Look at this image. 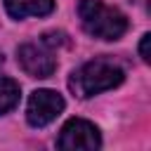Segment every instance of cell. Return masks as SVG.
Here are the masks:
<instances>
[{"label": "cell", "instance_id": "6da1fadb", "mask_svg": "<svg viewBox=\"0 0 151 151\" xmlns=\"http://www.w3.org/2000/svg\"><path fill=\"white\" fill-rule=\"evenodd\" d=\"M123 83V68L111 59H92L83 64L78 71H73L68 87L76 97L85 99L99 92H106Z\"/></svg>", "mask_w": 151, "mask_h": 151}, {"label": "cell", "instance_id": "7a4b0ae2", "mask_svg": "<svg viewBox=\"0 0 151 151\" xmlns=\"http://www.w3.org/2000/svg\"><path fill=\"white\" fill-rule=\"evenodd\" d=\"M78 17L83 28L101 40H118L127 31V19L116 7L104 5L101 0H80L78 2Z\"/></svg>", "mask_w": 151, "mask_h": 151}, {"label": "cell", "instance_id": "3957f363", "mask_svg": "<svg viewBox=\"0 0 151 151\" xmlns=\"http://www.w3.org/2000/svg\"><path fill=\"white\" fill-rule=\"evenodd\" d=\"M64 111V99L54 90H35L26 106V118L33 127H42L52 123Z\"/></svg>", "mask_w": 151, "mask_h": 151}, {"label": "cell", "instance_id": "277c9868", "mask_svg": "<svg viewBox=\"0 0 151 151\" xmlns=\"http://www.w3.org/2000/svg\"><path fill=\"white\" fill-rule=\"evenodd\" d=\"M57 144H59V149H68V151H76V149L92 151L101 144V139H99V130L92 123H87L83 118H71L61 127Z\"/></svg>", "mask_w": 151, "mask_h": 151}, {"label": "cell", "instance_id": "5b68a950", "mask_svg": "<svg viewBox=\"0 0 151 151\" xmlns=\"http://www.w3.org/2000/svg\"><path fill=\"white\" fill-rule=\"evenodd\" d=\"M17 59L21 68L33 78H50L57 68V59L52 57V52L45 45H35V42L21 45L17 50Z\"/></svg>", "mask_w": 151, "mask_h": 151}, {"label": "cell", "instance_id": "8992f818", "mask_svg": "<svg viewBox=\"0 0 151 151\" xmlns=\"http://www.w3.org/2000/svg\"><path fill=\"white\" fill-rule=\"evenodd\" d=\"M5 9L14 19L45 17L54 9V0H5Z\"/></svg>", "mask_w": 151, "mask_h": 151}, {"label": "cell", "instance_id": "52a82bcc", "mask_svg": "<svg viewBox=\"0 0 151 151\" xmlns=\"http://www.w3.org/2000/svg\"><path fill=\"white\" fill-rule=\"evenodd\" d=\"M17 101H19V85L12 78L0 76V113H7L9 109H14Z\"/></svg>", "mask_w": 151, "mask_h": 151}, {"label": "cell", "instance_id": "ba28073f", "mask_svg": "<svg viewBox=\"0 0 151 151\" xmlns=\"http://www.w3.org/2000/svg\"><path fill=\"white\" fill-rule=\"evenodd\" d=\"M149 40H151V35L149 33H144L142 35V42H139V54H142V59L144 61H149L151 57H149Z\"/></svg>", "mask_w": 151, "mask_h": 151}, {"label": "cell", "instance_id": "9c48e42d", "mask_svg": "<svg viewBox=\"0 0 151 151\" xmlns=\"http://www.w3.org/2000/svg\"><path fill=\"white\" fill-rule=\"evenodd\" d=\"M0 64H2V54H0Z\"/></svg>", "mask_w": 151, "mask_h": 151}]
</instances>
